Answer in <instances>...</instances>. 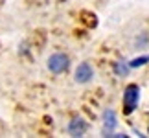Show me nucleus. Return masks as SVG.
<instances>
[{"label": "nucleus", "mask_w": 149, "mask_h": 138, "mask_svg": "<svg viewBox=\"0 0 149 138\" xmlns=\"http://www.w3.org/2000/svg\"><path fill=\"white\" fill-rule=\"evenodd\" d=\"M138 100H140V89L138 85H127L123 90V112L131 114L138 107Z\"/></svg>", "instance_id": "1"}, {"label": "nucleus", "mask_w": 149, "mask_h": 138, "mask_svg": "<svg viewBox=\"0 0 149 138\" xmlns=\"http://www.w3.org/2000/svg\"><path fill=\"white\" fill-rule=\"evenodd\" d=\"M68 66H70V59H68V55H65V54H54L48 59V68H50V72H54V74L66 72Z\"/></svg>", "instance_id": "2"}, {"label": "nucleus", "mask_w": 149, "mask_h": 138, "mask_svg": "<svg viewBox=\"0 0 149 138\" xmlns=\"http://www.w3.org/2000/svg\"><path fill=\"white\" fill-rule=\"evenodd\" d=\"M92 77H94V70L88 63H81L76 68V81L77 83H88Z\"/></svg>", "instance_id": "3"}, {"label": "nucleus", "mask_w": 149, "mask_h": 138, "mask_svg": "<svg viewBox=\"0 0 149 138\" xmlns=\"http://www.w3.org/2000/svg\"><path fill=\"white\" fill-rule=\"evenodd\" d=\"M68 133L72 136H81L87 133V123L83 122L81 118H74L70 123H68Z\"/></svg>", "instance_id": "4"}, {"label": "nucleus", "mask_w": 149, "mask_h": 138, "mask_svg": "<svg viewBox=\"0 0 149 138\" xmlns=\"http://www.w3.org/2000/svg\"><path fill=\"white\" fill-rule=\"evenodd\" d=\"M114 127H116V114L112 109H107L103 112V129H105V133H112Z\"/></svg>", "instance_id": "5"}, {"label": "nucleus", "mask_w": 149, "mask_h": 138, "mask_svg": "<svg viewBox=\"0 0 149 138\" xmlns=\"http://www.w3.org/2000/svg\"><path fill=\"white\" fill-rule=\"evenodd\" d=\"M146 63H149V55H142V57H136L129 63V68H138V66H144Z\"/></svg>", "instance_id": "6"}, {"label": "nucleus", "mask_w": 149, "mask_h": 138, "mask_svg": "<svg viewBox=\"0 0 149 138\" xmlns=\"http://www.w3.org/2000/svg\"><path fill=\"white\" fill-rule=\"evenodd\" d=\"M114 70H116V74H118V76H127V74H129V66H125L123 65V63H116V65H114Z\"/></svg>", "instance_id": "7"}]
</instances>
